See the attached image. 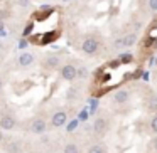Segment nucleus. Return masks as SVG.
Wrapping results in <instances>:
<instances>
[{
    "label": "nucleus",
    "instance_id": "obj_1",
    "mask_svg": "<svg viewBox=\"0 0 157 153\" xmlns=\"http://www.w3.org/2000/svg\"><path fill=\"white\" fill-rule=\"evenodd\" d=\"M108 128H110V121L105 118V116H98V118L95 119V123H93V131H95L98 136H103L106 131H108Z\"/></svg>",
    "mask_w": 157,
    "mask_h": 153
},
{
    "label": "nucleus",
    "instance_id": "obj_2",
    "mask_svg": "<svg viewBox=\"0 0 157 153\" xmlns=\"http://www.w3.org/2000/svg\"><path fill=\"white\" fill-rule=\"evenodd\" d=\"M98 47H100V42L96 41L95 37H86L85 41H83V44H81V51L85 52V54H96V51H98Z\"/></svg>",
    "mask_w": 157,
    "mask_h": 153
},
{
    "label": "nucleus",
    "instance_id": "obj_3",
    "mask_svg": "<svg viewBox=\"0 0 157 153\" xmlns=\"http://www.w3.org/2000/svg\"><path fill=\"white\" fill-rule=\"evenodd\" d=\"M61 78L64 81H75L78 78V67H75L73 64H64L61 67Z\"/></svg>",
    "mask_w": 157,
    "mask_h": 153
},
{
    "label": "nucleus",
    "instance_id": "obj_4",
    "mask_svg": "<svg viewBox=\"0 0 157 153\" xmlns=\"http://www.w3.org/2000/svg\"><path fill=\"white\" fill-rule=\"evenodd\" d=\"M51 123L54 128H59V126H64L68 123V115L64 111H56L51 118Z\"/></svg>",
    "mask_w": 157,
    "mask_h": 153
},
{
    "label": "nucleus",
    "instance_id": "obj_5",
    "mask_svg": "<svg viewBox=\"0 0 157 153\" xmlns=\"http://www.w3.org/2000/svg\"><path fill=\"white\" fill-rule=\"evenodd\" d=\"M128 99H130V91H128V89H125V88L118 89V91L113 94V101H115L117 104H125Z\"/></svg>",
    "mask_w": 157,
    "mask_h": 153
},
{
    "label": "nucleus",
    "instance_id": "obj_6",
    "mask_svg": "<svg viewBox=\"0 0 157 153\" xmlns=\"http://www.w3.org/2000/svg\"><path fill=\"white\" fill-rule=\"evenodd\" d=\"M46 128H48V125H46V121L42 118H36L31 123V131L36 133V135H42L46 131Z\"/></svg>",
    "mask_w": 157,
    "mask_h": 153
},
{
    "label": "nucleus",
    "instance_id": "obj_7",
    "mask_svg": "<svg viewBox=\"0 0 157 153\" xmlns=\"http://www.w3.org/2000/svg\"><path fill=\"white\" fill-rule=\"evenodd\" d=\"M58 66H59V57L58 56H54V54L46 56V59H44V67L46 69H56Z\"/></svg>",
    "mask_w": 157,
    "mask_h": 153
},
{
    "label": "nucleus",
    "instance_id": "obj_8",
    "mask_svg": "<svg viewBox=\"0 0 157 153\" xmlns=\"http://www.w3.org/2000/svg\"><path fill=\"white\" fill-rule=\"evenodd\" d=\"M32 62H34V56H32L31 52H22V54L19 56V64H21L22 67H27Z\"/></svg>",
    "mask_w": 157,
    "mask_h": 153
},
{
    "label": "nucleus",
    "instance_id": "obj_9",
    "mask_svg": "<svg viewBox=\"0 0 157 153\" xmlns=\"http://www.w3.org/2000/svg\"><path fill=\"white\" fill-rule=\"evenodd\" d=\"M15 126V119L12 116H2L0 118V128L2 129H12Z\"/></svg>",
    "mask_w": 157,
    "mask_h": 153
},
{
    "label": "nucleus",
    "instance_id": "obj_10",
    "mask_svg": "<svg viewBox=\"0 0 157 153\" xmlns=\"http://www.w3.org/2000/svg\"><path fill=\"white\" fill-rule=\"evenodd\" d=\"M137 34L135 32H130V34H127V35H123L122 37V41H123V47H132V46H135L137 44Z\"/></svg>",
    "mask_w": 157,
    "mask_h": 153
},
{
    "label": "nucleus",
    "instance_id": "obj_11",
    "mask_svg": "<svg viewBox=\"0 0 157 153\" xmlns=\"http://www.w3.org/2000/svg\"><path fill=\"white\" fill-rule=\"evenodd\" d=\"M118 61L122 62V64H130V62L133 61V54L132 52H123V54L118 56Z\"/></svg>",
    "mask_w": 157,
    "mask_h": 153
},
{
    "label": "nucleus",
    "instance_id": "obj_12",
    "mask_svg": "<svg viewBox=\"0 0 157 153\" xmlns=\"http://www.w3.org/2000/svg\"><path fill=\"white\" fill-rule=\"evenodd\" d=\"M86 153H106V146L105 145H100V143H98V145H91Z\"/></svg>",
    "mask_w": 157,
    "mask_h": 153
},
{
    "label": "nucleus",
    "instance_id": "obj_13",
    "mask_svg": "<svg viewBox=\"0 0 157 153\" xmlns=\"http://www.w3.org/2000/svg\"><path fill=\"white\" fill-rule=\"evenodd\" d=\"M147 109H149L150 113H154V115L157 113V96H152V98L149 99V103H147Z\"/></svg>",
    "mask_w": 157,
    "mask_h": 153
},
{
    "label": "nucleus",
    "instance_id": "obj_14",
    "mask_svg": "<svg viewBox=\"0 0 157 153\" xmlns=\"http://www.w3.org/2000/svg\"><path fill=\"white\" fill-rule=\"evenodd\" d=\"M63 151H64V153H79V148H78L76 143H66Z\"/></svg>",
    "mask_w": 157,
    "mask_h": 153
},
{
    "label": "nucleus",
    "instance_id": "obj_15",
    "mask_svg": "<svg viewBox=\"0 0 157 153\" xmlns=\"http://www.w3.org/2000/svg\"><path fill=\"white\" fill-rule=\"evenodd\" d=\"M150 131L157 135V113L152 115V118H150Z\"/></svg>",
    "mask_w": 157,
    "mask_h": 153
},
{
    "label": "nucleus",
    "instance_id": "obj_16",
    "mask_svg": "<svg viewBox=\"0 0 157 153\" xmlns=\"http://www.w3.org/2000/svg\"><path fill=\"white\" fill-rule=\"evenodd\" d=\"M147 5H149V10L157 14V0H147Z\"/></svg>",
    "mask_w": 157,
    "mask_h": 153
},
{
    "label": "nucleus",
    "instance_id": "obj_17",
    "mask_svg": "<svg viewBox=\"0 0 157 153\" xmlns=\"http://www.w3.org/2000/svg\"><path fill=\"white\" fill-rule=\"evenodd\" d=\"M9 151L10 153H19V145L17 143H10V145H9Z\"/></svg>",
    "mask_w": 157,
    "mask_h": 153
},
{
    "label": "nucleus",
    "instance_id": "obj_18",
    "mask_svg": "<svg viewBox=\"0 0 157 153\" xmlns=\"http://www.w3.org/2000/svg\"><path fill=\"white\" fill-rule=\"evenodd\" d=\"M78 126V119H73V121H69V125H68V131H73V129Z\"/></svg>",
    "mask_w": 157,
    "mask_h": 153
},
{
    "label": "nucleus",
    "instance_id": "obj_19",
    "mask_svg": "<svg viewBox=\"0 0 157 153\" xmlns=\"http://www.w3.org/2000/svg\"><path fill=\"white\" fill-rule=\"evenodd\" d=\"M86 74H88V71H86V67H79V69H78V78H85Z\"/></svg>",
    "mask_w": 157,
    "mask_h": 153
},
{
    "label": "nucleus",
    "instance_id": "obj_20",
    "mask_svg": "<svg viewBox=\"0 0 157 153\" xmlns=\"http://www.w3.org/2000/svg\"><path fill=\"white\" fill-rule=\"evenodd\" d=\"M150 148L157 151V136H154V138H152V141H150Z\"/></svg>",
    "mask_w": 157,
    "mask_h": 153
},
{
    "label": "nucleus",
    "instance_id": "obj_21",
    "mask_svg": "<svg viewBox=\"0 0 157 153\" xmlns=\"http://www.w3.org/2000/svg\"><path fill=\"white\" fill-rule=\"evenodd\" d=\"M31 32H32V24H27V27H25V31H24V37H27Z\"/></svg>",
    "mask_w": 157,
    "mask_h": 153
},
{
    "label": "nucleus",
    "instance_id": "obj_22",
    "mask_svg": "<svg viewBox=\"0 0 157 153\" xmlns=\"http://www.w3.org/2000/svg\"><path fill=\"white\" fill-rule=\"evenodd\" d=\"M25 46H27V41H25V39H22V41H21V44H19V47H21V49H24Z\"/></svg>",
    "mask_w": 157,
    "mask_h": 153
},
{
    "label": "nucleus",
    "instance_id": "obj_23",
    "mask_svg": "<svg viewBox=\"0 0 157 153\" xmlns=\"http://www.w3.org/2000/svg\"><path fill=\"white\" fill-rule=\"evenodd\" d=\"M0 34H4V22H2V19H0Z\"/></svg>",
    "mask_w": 157,
    "mask_h": 153
},
{
    "label": "nucleus",
    "instance_id": "obj_24",
    "mask_svg": "<svg viewBox=\"0 0 157 153\" xmlns=\"http://www.w3.org/2000/svg\"><path fill=\"white\" fill-rule=\"evenodd\" d=\"M154 67L157 69V56H155V59H154Z\"/></svg>",
    "mask_w": 157,
    "mask_h": 153
},
{
    "label": "nucleus",
    "instance_id": "obj_25",
    "mask_svg": "<svg viewBox=\"0 0 157 153\" xmlns=\"http://www.w3.org/2000/svg\"><path fill=\"white\" fill-rule=\"evenodd\" d=\"M27 2H29V0H21V4H22V5H25Z\"/></svg>",
    "mask_w": 157,
    "mask_h": 153
},
{
    "label": "nucleus",
    "instance_id": "obj_26",
    "mask_svg": "<svg viewBox=\"0 0 157 153\" xmlns=\"http://www.w3.org/2000/svg\"><path fill=\"white\" fill-rule=\"evenodd\" d=\"M0 88H2V79H0Z\"/></svg>",
    "mask_w": 157,
    "mask_h": 153
},
{
    "label": "nucleus",
    "instance_id": "obj_27",
    "mask_svg": "<svg viewBox=\"0 0 157 153\" xmlns=\"http://www.w3.org/2000/svg\"><path fill=\"white\" fill-rule=\"evenodd\" d=\"M49 153H56V151H49Z\"/></svg>",
    "mask_w": 157,
    "mask_h": 153
},
{
    "label": "nucleus",
    "instance_id": "obj_28",
    "mask_svg": "<svg viewBox=\"0 0 157 153\" xmlns=\"http://www.w3.org/2000/svg\"><path fill=\"white\" fill-rule=\"evenodd\" d=\"M0 140H2V135H0Z\"/></svg>",
    "mask_w": 157,
    "mask_h": 153
},
{
    "label": "nucleus",
    "instance_id": "obj_29",
    "mask_svg": "<svg viewBox=\"0 0 157 153\" xmlns=\"http://www.w3.org/2000/svg\"><path fill=\"white\" fill-rule=\"evenodd\" d=\"M0 2H2V0H0Z\"/></svg>",
    "mask_w": 157,
    "mask_h": 153
}]
</instances>
